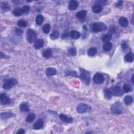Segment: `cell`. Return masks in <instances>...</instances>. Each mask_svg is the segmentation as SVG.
Returning <instances> with one entry per match:
<instances>
[{
	"instance_id": "cell-1",
	"label": "cell",
	"mask_w": 134,
	"mask_h": 134,
	"mask_svg": "<svg viewBox=\"0 0 134 134\" xmlns=\"http://www.w3.org/2000/svg\"><path fill=\"white\" fill-rule=\"evenodd\" d=\"M80 78L84 84H86V86L89 85L91 80V77L89 72L83 69L81 70Z\"/></svg>"
},
{
	"instance_id": "cell-2",
	"label": "cell",
	"mask_w": 134,
	"mask_h": 134,
	"mask_svg": "<svg viewBox=\"0 0 134 134\" xmlns=\"http://www.w3.org/2000/svg\"><path fill=\"white\" fill-rule=\"evenodd\" d=\"M26 38L29 43L30 44L34 43L36 40L37 38V35L36 32L33 29H29L27 31Z\"/></svg>"
},
{
	"instance_id": "cell-3",
	"label": "cell",
	"mask_w": 134,
	"mask_h": 134,
	"mask_svg": "<svg viewBox=\"0 0 134 134\" xmlns=\"http://www.w3.org/2000/svg\"><path fill=\"white\" fill-rule=\"evenodd\" d=\"M111 111L113 114H121L123 113V109L122 106L119 103H115L111 106Z\"/></svg>"
},
{
	"instance_id": "cell-4",
	"label": "cell",
	"mask_w": 134,
	"mask_h": 134,
	"mask_svg": "<svg viewBox=\"0 0 134 134\" xmlns=\"http://www.w3.org/2000/svg\"><path fill=\"white\" fill-rule=\"evenodd\" d=\"M107 29V26L103 23H95L93 25V30L96 33L105 31Z\"/></svg>"
},
{
	"instance_id": "cell-5",
	"label": "cell",
	"mask_w": 134,
	"mask_h": 134,
	"mask_svg": "<svg viewBox=\"0 0 134 134\" xmlns=\"http://www.w3.org/2000/svg\"><path fill=\"white\" fill-rule=\"evenodd\" d=\"M109 90H110L112 95H113L114 96H123L124 93L122 88L118 86L112 87L109 89Z\"/></svg>"
},
{
	"instance_id": "cell-6",
	"label": "cell",
	"mask_w": 134,
	"mask_h": 134,
	"mask_svg": "<svg viewBox=\"0 0 134 134\" xmlns=\"http://www.w3.org/2000/svg\"><path fill=\"white\" fill-rule=\"evenodd\" d=\"M91 107L88 105L84 103H80L77 106V110L79 113L83 114L86 112H89L91 111Z\"/></svg>"
},
{
	"instance_id": "cell-7",
	"label": "cell",
	"mask_w": 134,
	"mask_h": 134,
	"mask_svg": "<svg viewBox=\"0 0 134 134\" xmlns=\"http://www.w3.org/2000/svg\"><path fill=\"white\" fill-rule=\"evenodd\" d=\"M17 83V80L14 78H11L9 79L8 81L6 82H5L4 85L3 86V89L5 90H10L11 89V88L13 86H15Z\"/></svg>"
},
{
	"instance_id": "cell-8",
	"label": "cell",
	"mask_w": 134,
	"mask_h": 134,
	"mask_svg": "<svg viewBox=\"0 0 134 134\" xmlns=\"http://www.w3.org/2000/svg\"><path fill=\"white\" fill-rule=\"evenodd\" d=\"M93 82L96 84H102L104 81V77L102 74L97 73L93 77Z\"/></svg>"
},
{
	"instance_id": "cell-9",
	"label": "cell",
	"mask_w": 134,
	"mask_h": 134,
	"mask_svg": "<svg viewBox=\"0 0 134 134\" xmlns=\"http://www.w3.org/2000/svg\"><path fill=\"white\" fill-rule=\"evenodd\" d=\"M0 102H1V104L3 105L9 104L10 103V97L6 94L3 93L0 96Z\"/></svg>"
},
{
	"instance_id": "cell-10",
	"label": "cell",
	"mask_w": 134,
	"mask_h": 134,
	"mask_svg": "<svg viewBox=\"0 0 134 134\" xmlns=\"http://www.w3.org/2000/svg\"><path fill=\"white\" fill-rule=\"evenodd\" d=\"M44 126V121L43 119H39L34 123L33 125L34 128L36 130H38L41 129Z\"/></svg>"
},
{
	"instance_id": "cell-11",
	"label": "cell",
	"mask_w": 134,
	"mask_h": 134,
	"mask_svg": "<svg viewBox=\"0 0 134 134\" xmlns=\"http://www.w3.org/2000/svg\"><path fill=\"white\" fill-rule=\"evenodd\" d=\"M59 117L61 121L65 123H71L73 121V118L71 117H69L64 114H60L59 115Z\"/></svg>"
},
{
	"instance_id": "cell-12",
	"label": "cell",
	"mask_w": 134,
	"mask_h": 134,
	"mask_svg": "<svg viewBox=\"0 0 134 134\" xmlns=\"http://www.w3.org/2000/svg\"><path fill=\"white\" fill-rule=\"evenodd\" d=\"M79 6V3L76 1H70L68 5V9L70 10H73L77 9Z\"/></svg>"
},
{
	"instance_id": "cell-13",
	"label": "cell",
	"mask_w": 134,
	"mask_h": 134,
	"mask_svg": "<svg viewBox=\"0 0 134 134\" xmlns=\"http://www.w3.org/2000/svg\"><path fill=\"white\" fill-rule=\"evenodd\" d=\"M42 55H43L44 57L46 58H49L52 57V51L51 50V49L48 48L44 50L43 53H42Z\"/></svg>"
},
{
	"instance_id": "cell-14",
	"label": "cell",
	"mask_w": 134,
	"mask_h": 134,
	"mask_svg": "<svg viewBox=\"0 0 134 134\" xmlns=\"http://www.w3.org/2000/svg\"><path fill=\"white\" fill-rule=\"evenodd\" d=\"M44 44V40L41 39H39L37 40L36 41H35L34 44V47L37 49H40L43 47Z\"/></svg>"
},
{
	"instance_id": "cell-15",
	"label": "cell",
	"mask_w": 134,
	"mask_h": 134,
	"mask_svg": "<svg viewBox=\"0 0 134 134\" xmlns=\"http://www.w3.org/2000/svg\"><path fill=\"white\" fill-rule=\"evenodd\" d=\"M20 110L22 112H29V105L27 103H22L20 105Z\"/></svg>"
},
{
	"instance_id": "cell-16",
	"label": "cell",
	"mask_w": 134,
	"mask_h": 134,
	"mask_svg": "<svg viewBox=\"0 0 134 134\" xmlns=\"http://www.w3.org/2000/svg\"><path fill=\"white\" fill-rule=\"evenodd\" d=\"M119 23L123 27H126L128 25V21L125 17H122L119 19Z\"/></svg>"
},
{
	"instance_id": "cell-17",
	"label": "cell",
	"mask_w": 134,
	"mask_h": 134,
	"mask_svg": "<svg viewBox=\"0 0 134 134\" xmlns=\"http://www.w3.org/2000/svg\"><path fill=\"white\" fill-rule=\"evenodd\" d=\"M57 73V70L54 68H48L46 70V74L48 76H52Z\"/></svg>"
},
{
	"instance_id": "cell-18",
	"label": "cell",
	"mask_w": 134,
	"mask_h": 134,
	"mask_svg": "<svg viewBox=\"0 0 134 134\" xmlns=\"http://www.w3.org/2000/svg\"><path fill=\"white\" fill-rule=\"evenodd\" d=\"M14 116H15V115H14L12 113L5 112V113H2L1 114V117L2 119L5 120L9 118L12 117Z\"/></svg>"
},
{
	"instance_id": "cell-19",
	"label": "cell",
	"mask_w": 134,
	"mask_h": 134,
	"mask_svg": "<svg viewBox=\"0 0 134 134\" xmlns=\"http://www.w3.org/2000/svg\"><path fill=\"white\" fill-rule=\"evenodd\" d=\"M13 14L14 15L16 16H19L22 15V14H24L23 12V10L22 8H15L14 10H13L12 12Z\"/></svg>"
},
{
	"instance_id": "cell-20",
	"label": "cell",
	"mask_w": 134,
	"mask_h": 134,
	"mask_svg": "<svg viewBox=\"0 0 134 134\" xmlns=\"http://www.w3.org/2000/svg\"><path fill=\"white\" fill-rule=\"evenodd\" d=\"M86 13H87V12L86 10H81V11L78 12L77 13L76 17L78 19H82L86 17Z\"/></svg>"
},
{
	"instance_id": "cell-21",
	"label": "cell",
	"mask_w": 134,
	"mask_h": 134,
	"mask_svg": "<svg viewBox=\"0 0 134 134\" xmlns=\"http://www.w3.org/2000/svg\"><path fill=\"white\" fill-rule=\"evenodd\" d=\"M36 118V116L33 113H30L27 116L26 118V122L27 123H32Z\"/></svg>"
},
{
	"instance_id": "cell-22",
	"label": "cell",
	"mask_w": 134,
	"mask_h": 134,
	"mask_svg": "<svg viewBox=\"0 0 134 134\" xmlns=\"http://www.w3.org/2000/svg\"><path fill=\"white\" fill-rule=\"evenodd\" d=\"M92 10L93 12L95 13H99L102 10V7L100 4H96L94 5L92 8Z\"/></svg>"
},
{
	"instance_id": "cell-23",
	"label": "cell",
	"mask_w": 134,
	"mask_h": 134,
	"mask_svg": "<svg viewBox=\"0 0 134 134\" xmlns=\"http://www.w3.org/2000/svg\"><path fill=\"white\" fill-rule=\"evenodd\" d=\"M125 59L127 62H132L134 60V54L133 52H129L125 56Z\"/></svg>"
},
{
	"instance_id": "cell-24",
	"label": "cell",
	"mask_w": 134,
	"mask_h": 134,
	"mask_svg": "<svg viewBox=\"0 0 134 134\" xmlns=\"http://www.w3.org/2000/svg\"><path fill=\"white\" fill-rule=\"evenodd\" d=\"M81 36L80 33L77 31L73 30L72 31L71 33H70V37H71L73 39H78L80 38Z\"/></svg>"
},
{
	"instance_id": "cell-25",
	"label": "cell",
	"mask_w": 134,
	"mask_h": 134,
	"mask_svg": "<svg viewBox=\"0 0 134 134\" xmlns=\"http://www.w3.org/2000/svg\"><path fill=\"white\" fill-rule=\"evenodd\" d=\"M97 52V50L96 48L95 47H92L89 49V50H87V55L89 56H93L96 55Z\"/></svg>"
},
{
	"instance_id": "cell-26",
	"label": "cell",
	"mask_w": 134,
	"mask_h": 134,
	"mask_svg": "<svg viewBox=\"0 0 134 134\" xmlns=\"http://www.w3.org/2000/svg\"><path fill=\"white\" fill-rule=\"evenodd\" d=\"M111 39H112V35L110 34H105L103 35L101 38L102 40L104 42H105V43L109 42L111 40Z\"/></svg>"
},
{
	"instance_id": "cell-27",
	"label": "cell",
	"mask_w": 134,
	"mask_h": 134,
	"mask_svg": "<svg viewBox=\"0 0 134 134\" xmlns=\"http://www.w3.org/2000/svg\"><path fill=\"white\" fill-rule=\"evenodd\" d=\"M112 44L110 42H107V43H105L103 46V48L104 50L105 51H110L112 48Z\"/></svg>"
},
{
	"instance_id": "cell-28",
	"label": "cell",
	"mask_w": 134,
	"mask_h": 134,
	"mask_svg": "<svg viewBox=\"0 0 134 134\" xmlns=\"http://www.w3.org/2000/svg\"><path fill=\"white\" fill-rule=\"evenodd\" d=\"M123 90L124 93H128L133 90V86L130 84H125L123 86Z\"/></svg>"
},
{
	"instance_id": "cell-29",
	"label": "cell",
	"mask_w": 134,
	"mask_h": 134,
	"mask_svg": "<svg viewBox=\"0 0 134 134\" xmlns=\"http://www.w3.org/2000/svg\"><path fill=\"white\" fill-rule=\"evenodd\" d=\"M44 18L43 15H38L37 16L36 18V23L37 25H41L43 24Z\"/></svg>"
},
{
	"instance_id": "cell-30",
	"label": "cell",
	"mask_w": 134,
	"mask_h": 134,
	"mask_svg": "<svg viewBox=\"0 0 134 134\" xmlns=\"http://www.w3.org/2000/svg\"><path fill=\"white\" fill-rule=\"evenodd\" d=\"M50 29H51V27L49 24H45L43 27V30L44 31V33L46 34H49V33L50 32Z\"/></svg>"
},
{
	"instance_id": "cell-31",
	"label": "cell",
	"mask_w": 134,
	"mask_h": 134,
	"mask_svg": "<svg viewBox=\"0 0 134 134\" xmlns=\"http://www.w3.org/2000/svg\"><path fill=\"white\" fill-rule=\"evenodd\" d=\"M133 101V98L132 96H127L124 98L125 103L127 105H129L130 104H132Z\"/></svg>"
},
{
	"instance_id": "cell-32",
	"label": "cell",
	"mask_w": 134,
	"mask_h": 134,
	"mask_svg": "<svg viewBox=\"0 0 134 134\" xmlns=\"http://www.w3.org/2000/svg\"><path fill=\"white\" fill-rule=\"evenodd\" d=\"M17 25L20 27H25L27 25V22L24 19H20L17 22Z\"/></svg>"
},
{
	"instance_id": "cell-33",
	"label": "cell",
	"mask_w": 134,
	"mask_h": 134,
	"mask_svg": "<svg viewBox=\"0 0 134 134\" xmlns=\"http://www.w3.org/2000/svg\"><path fill=\"white\" fill-rule=\"evenodd\" d=\"M104 96L106 98L109 100L111 99L112 97V94L110 92V90L108 89H105L104 91Z\"/></svg>"
},
{
	"instance_id": "cell-34",
	"label": "cell",
	"mask_w": 134,
	"mask_h": 134,
	"mask_svg": "<svg viewBox=\"0 0 134 134\" xmlns=\"http://www.w3.org/2000/svg\"><path fill=\"white\" fill-rule=\"evenodd\" d=\"M59 36V33L58 31H55L50 34V37L51 39L55 40V39H57L58 38Z\"/></svg>"
},
{
	"instance_id": "cell-35",
	"label": "cell",
	"mask_w": 134,
	"mask_h": 134,
	"mask_svg": "<svg viewBox=\"0 0 134 134\" xmlns=\"http://www.w3.org/2000/svg\"><path fill=\"white\" fill-rule=\"evenodd\" d=\"M69 54L72 56H75L77 54V51L75 48H70L68 49Z\"/></svg>"
},
{
	"instance_id": "cell-36",
	"label": "cell",
	"mask_w": 134,
	"mask_h": 134,
	"mask_svg": "<svg viewBox=\"0 0 134 134\" xmlns=\"http://www.w3.org/2000/svg\"><path fill=\"white\" fill-rule=\"evenodd\" d=\"M122 50H123V51L124 52H126L127 51L128 46H127V45L126 42H123V43H122Z\"/></svg>"
},
{
	"instance_id": "cell-37",
	"label": "cell",
	"mask_w": 134,
	"mask_h": 134,
	"mask_svg": "<svg viewBox=\"0 0 134 134\" xmlns=\"http://www.w3.org/2000/svg\"><path fill=\"white\" fill-rule=\"evenodd\" d=\"M22 9L23 10L24 14H27L29 12L30 10V8L29 6H23V8Z\"/></svg>"
},
{
	"instance_id": "cell-38",
	"label": "cell",
	"mask_w": 134,
	"mask_h": 134,
	"mask_svg": "<svg viewBox=\"0 0 134 134\" xmlns=\"http://www.w3.org/2000/svg\"><path fill=\"white\" fill-rule=\"evenodd\" d=\"M15 33L17 35H21L23 33V31L20 29H15Z\"/></svg>"
},
{
	"instance_id": "cell-39",
	"label": "cell",
	"mask_w": 134,
	"mask_h": 134,
	"mask_svg": "<svg viewBox=\"0 0 134 134\" xmlns=\"http://www.w3.org/2000/svg\"><path fill=\"white\" fill-rule=\"evenodd\" d=\"M25 133V132L23 129H19L18 131L17 132V134H24Z\"/></svg>"
},
{
	"instance_id": "cell-40",
	"label": "cell",
	"mask_w": 134,
	"mask_h": 134,
	"mask_svg": "<svg viewBox=\"0 0 134 134\" xmlns=\"http://www.w3.org/2000/svg\"><path fill=\"white\" fill-rule=\"evenodd\" d=\"M122 5H123V2L122 1H119L117 3V5H116V6H117V7H119V6H122Z\"/></svg>"
},
{
	"instance_id": "cell-41",
	"label": "cell",
	"mask_w": 134,
	"mask_h": 134,
	"mask_svg": "<svg viewBox=\"0 0 134 134\" xmlns=\"http://www.w3.org/2000/svg\"><path fill=\"white\" fill-rule=\"evenodd\" d=\"M133 78H134V75H133V77H132V83L133 84H134V81H133Z\"/></svg>"
}]
</instances>
